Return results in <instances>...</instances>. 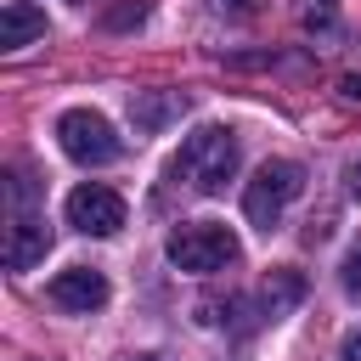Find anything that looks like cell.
I'll return each mask as SVG.
<instances>
[{"label":"cell","instance_id":"6da1fadb","mask_svg":"<svg viewBox=\"0 0 361 361\" xmlns=\"http://www.w3.org/2000/svg\"><path fill=\"white\" fill-rule=\"evenodd\" d=\"M237 164H243V147H237V135L231 130H220V124H209V130H192L186 141H180V152H175V180H186L197 197H214V192H226V180L237 175Z\"/></svg>","mask_w":361,"mask_h":361},{"label":"cell","instance_id":"7a4b0ae2","mask_svg":"<svg viewBox=\"0 0 361 361\" xmlns=\"http://www.w3.org/2000/svg\"><path fill=\"white\" fill-rule=\"evenodd\" d=\"M164 254H169V265L209 276V271H226L243 248H237V231H231V226H214V220H186V226H175V231H169Z\"/></svg>","mask_w":361,"mask_h":361},{"label":"cell","instance_id":"3957f363","mask_svg":"<svg viewBox=\"0 0 361 361\" xmlns=\"http://www.w3.org/2000/svg\"><path fill=\"white\" fill-rule=\"evenodd\" d=\"M299 192H305V169H299L293 158H271V164H259V175H254L248 192H243V214H248V226L271 231V226L282 220V209H288Z\"/></svg>","mask_w":361,"mask_h":361},{"label":"cell","instance_id":"277c9868","mask_svg":"<svg viewBox=\"0 0 361 361\" xmlns=\"http://www.w3.org/2000/svg\"><path fill=\"white\" fill-rule=\"evenodd\" d=\"M56 141H62V152L73 164H113L124 152V141L113 135V124L102 113H90V107H68L56 118Z\"/></svg>","mask_w":361,"mask_h":361},{"label":"cell","instance_id":"5b68a950","mask_svg":"<svg viewBox=\"0 0 361 361\" xmlns=\"http://www.w3.org/2000/svg\"><path fill=\"white\" fill-rule=\"evenodd\" d=\"M62 214H68V226H73V231H85V237H113V231L124 226V197H118L113 186L85 180V186H73V192H68Z\"/></svg>","mask_w":361,"mask_h":361},{"label":"cell","instance_id":"8992f818","mask_svg":"<svg viewBox=\"0 0 361 361\" xmlns=\"http://www.w3.org/2000/svg\"><path fill=\"white\" fill-rule=\"evenodd\" d=\"M51 305H56V310H79V316H90V310L107 305V276L90 271V265H73V271L51 276Z\"/></svg>","mask_w":361,"mask_h":361},{"label":"cell","instance_id":"52a82bcc","mask_svg":"<svg viewBox=\"0 0 361 361\" xmlns=\"http://www.w3.org/2000/svg\"><path fill=\"white\" fill-rule=\"evenodd\" d=\"M45 248H51V226L34 220V214H11V226H6V265L11 271H34L45 259Z\"/></svg>","mask_w":361,"mask_h":361},{"label":"cell","instance_id":"ba28073f","mask_svg":"<svg viewBox=\"0 0 361 361\" xmlns=\"http://www.w3.org/2000/svg\"><path fill=\"white\" fill-rule=\"evenodd\" d=\"M39 34H45V11L28 6V0H6V11H0V45H6V51H23V45H34Z\"/></svg>","mask_w":361,"mask_h":361},{"label":"cell","instance_id":"9c48e42d","mask_svg":"<svg viewBox=\"0 0 361 361\" xmlns=\"http://www.w3.org/2000/svg\"><path fill=\"white\" fill-rule=\"evenodd\" d=\"M180 107H186L180 90H135L130 118H135V130H164L169 118H180Z\"/></svg>","mask_w":361,"mask_h":361},{"label":"cell","instance_id":"30bf717a","mask_svg":"<svg viewBox=\"0 0 361 361\" xmlns=\"http://www.w3.org/2000/svg\"><path fill=\"white\" fill-rule=\"evenodd\" d=\"M299 299H305V276H299V271H271V276H265V293H259V316L276 322V316H288Z\"/></svg>","mask_w":361,"mask_h":361},{"label":"cell","instance_id":"8fae6325","mask_svg":"<svg viewBox=\"0 0 361 361\" xmlns=\"http://www.w3.org/2000/svg\"><path fill=\"white\" fill-rule=\"evenodd\" d=\"M147 11H152L147 0H118V6H113V11L102 17V23H107L113 34H124V28H141V23H147Z\"/></svg>","mask_w":361,"mask_h":361},{"label":"cell","instance_id":"7c38bea8","mask_svg":"<svg viewBox=\"0 0 361 361\" xmlns=\"http://www.w3.org/2000/svg\"><path fill=\"white\" fill-rule=\"evenodd\" d=\"M338 282H344V293L361 305V243H350V254H344V271H338Z\"/></svg>","mask_w":361,"mask_h":361},{"label":"cell","instance_id":"4fadbf2b","mask_svg":"<svg viewBox=\"0 0 361 361\" xmlns=\"http://www.w3.org/2000/svg\"><path fill=\"white\" fill-rule=\"evenodd\" d=\"M344 186H350V197H361V158H350V169H344Z\"/></svg>","mask_w":361,"mask_h":361},{"label":"cell","instance_id":"5bb4252c","mask_svg":"<svg viewBox=\"0 0 361 361\" xmlns=\"http://www.w3.org/2000/svg\"><path fill=\"white\" fill-rule=\"evenodd\" d=\"M338 361H361V327L344 338V350H338Z\"/></svg>","mask_w":361,"mask_h":361},{"label":"cell","instance_id":"9a60e30c","mask_svg":"<svg viewBox=\"0 0 361 361\" xmlns=\"http://www.w3.org/2000/svg\"><path fill=\"white\" fill-rule=\"evenodd\" d=\"M344 96H350V102H361V79H344Z\"/></svg>","mask_w":361,"mask_h":361},{"label":"cell","instance_id":"2e32d148","mask_svg":"<svg viewBox=\"0 0 361 361\" xmlns=\"http://www.w3.org/2000/svg\"><path fill=\"white\" fill-rule=\"evenodd\" d=\"M135 361H169V355H135Z\"/></svg>","mask_w":361,"mask_h":361},{"label":"cell","instance_id":"e0dca14e","mask_svg":"<svg viewBox=\"0 0 361 361\" xmlns=\"http://www.w3.org/2000/svg\"><path fill=\"white\" fill-rule=\"evenodd\" d=\"M73 6H79V0H73Z\"/></svg>","mask_w":361,"mask_h":361}]
</instances>
